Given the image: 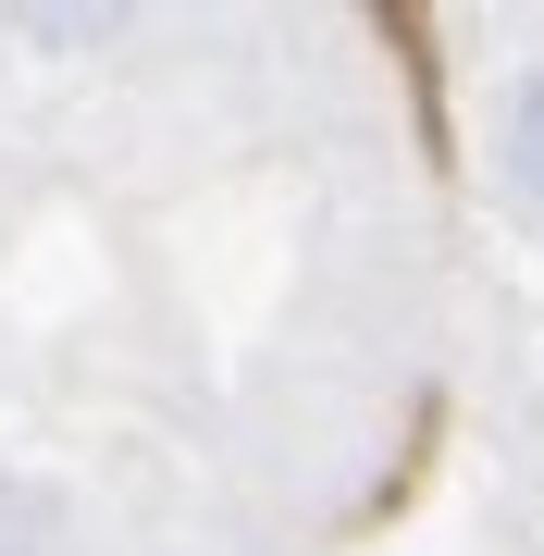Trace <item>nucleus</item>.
Masks as SVG:
<instances>
[{"instance_id":"obj_1","label":"nucleus","mask_w":544,"mask_h":556,"mask_svg":"<svg viewBox=\"0 0 544 556\" xmlns=\"http://www.w3.org/2000/svg\"><path fill=\"white\" fill-rule=\"evenodd\" d=\"M495 186H507L520 223H544V62L507 87V112H495Z\"/></svg>"}]
</instances>
